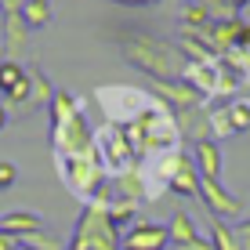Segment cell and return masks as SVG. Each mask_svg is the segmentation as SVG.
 <instances>
[{"instance_id":"22","label":"cell","mask_w":250,"mask_h":250,"mask_svg":"<svg viewBox=\"0 0 250 250\" xmlns=\"http://www.w3.org/2000/svg\"><path fill=\"white\" fill-rule=\"evenodd\" d=\"M15 182H19V167L11 160H0V188H11Z\"/></svg>"},{"instance_id":"14","label":"cell","mask_w":250,"mask_h":250,"mask_svg":"<svg viewBox=\"0 0 250 250\" xmlns=\"http://www.w3.org/2000/svg\"><path fill=\"white\" fill-rule=\"evenodd\" d=\"M19 15H22L25 29H44V25H51V19H55V7H51V0H22Z\"/></svg>"},{"instance_id":"25","label":"cell","mask_w":250,"mask_h":250,"mask_svg":"<svg viewBox=\"0 0 250 250\" xmlns=\"http://www.w3.org/2000/svg\"><path fill=\"white\" fill-rule=\"evenodd\" d=\"M7 120H11V113H7V105H4V102H0V131H4V127H7Z\"/></svg>"},{"instance_id":"2","label":"cell","mask_w":250,"mask_h":250,"mask_svg":"<svg viewBox=\"0 0 250 250\" xmlns=\"http://www.w3.org/2000/svg\"><path fill=\"white\" fill-rule=\"evenodd\" d=\"M47 113H51V152L55 156H76V152L94 149V131H91L87 116H83L80 102L65 87L55 91Z\"/></svg>"},{"instance_id":"20","label":"cell","mask_w":250,"mask_h":250,"mask_svg":"<svg viewBox=\"0 0 250 250\" xmlns=\"http://www.w3.org/2000/svg\"><path fill=\"white\" fill-rule=\"evenodd\" d=\"M22 247H29V250H62V243L58 239H51L47 232H33V236H25V239H19Z\"/></svg>"},{"instance_id":"13","label":"cell","mask_w":250,"mask_h":250,"mask_svg":"<svg viewBox=\"0 0 250 250\" xmlns=\"http://www.w3.org/2000/svg\"><path fill=\"white\" fill-rule=\"evenodd\" d=\"M25 22H22V15H19V4H7V11H4V25H0V37H7V55H11V62H19V51L25 47Z\"/></svg>"},{"instance_id":"11","label":"cell","mask_w":250,"mask_h":250,"mask_svg":"<svg viewBox=\"0 0 250 250\" xmlns=\"http://www.w3.org/2000/svg\"><path fill=\"white\" fill-rule=\"evenodd\" d=\"M192 160H196V170H200L203 182H221V145L214 138L192 145Z\"/></svg>"},{"instance_id":"3","label":"cell","mask_w":250,"mask_h":250,"mask_svg":"<svg viewBox=\"0 0 250 250\" xmlns=\"http://www.w3.org/2000/svg\"><path fill=\"white\" fill-rule=\"evenodd\" d=\"M58 163V174H62L65 188L73 196H80L83 207L87 203H102L105 200V188H109V174L102 167L98 152H76V156H55Z\"/></svg>"},{"instance_id":"5","label":"cell","mask_w":250,"mask_h":250,"mask_svg":"<svg viewBox=\"0 0 250 250\" xmlns=\"http://www.w3.org/2000/svg\"><path fill=\"white\" fill-rule=\"evenodd\" d=\"M94 152H98V160H102V167H105L109 178L131 174V170H138V163H142V156L134 152L127 131L120 124H109V120L94 131Z\"/></svg>"},{"instance_id":"6","label":"cell","mask_w":250,"mask_h":250,"mask_svg":"<svg viewBox=\"0 0 250 250\" xmlns=\"http://www.w3.org/2000/svg\"><path fill=\"white\" fill-rule=\"evenodd\" d=\"M94 98L102 102L109 124H120V127L134 124L145 109L156 105V94H152V91H134V87H98Z\"/></svg>"},{"instance_id":"1","label":"cell","mask_w":250,"mask_h":250,"mask_svg":"<svg viewBox=\"0 0 250 250\" xmlns=\"http://www.w3.org/2000/svg\"><path fill=\"white\" fill-rule=\"evenodd\" d=\"M120 55H124L127 65H134L138 73L152 76L156 83H170V80H182L185 76V55L178 51V44H167L160 37H149V33H131L124 29L116 37Z\"/></svg>"},{"instance_id":"7","label":"cell","mask_w":250,"mask_h":250,"mask_svg":"<svg viewBox=\"0 0 250 250\" xmlns=\"http://www.w3.org/2000/svg\"><path fill=\"white\" fill-rule=\"evenodd\" d=\"M120 250H170V229L160 221L138 218L131 229L120 236Z\"/></svg>"},{"instance_id":"23","label":"cell","mask_w":250,"mask_h":250,"mask_svg":"<svg viewBox=\"0 0 250 250\" xmlns=\"http://www.w3.org/2000/svg\"><path fill=\"white\" fill-rule=\"evenodd\" d=\"M232 229H236V236H239V243H243V250H250V218H239Z\"/></svg>"},{"instance_id":"18","label":"cell","mask_w":250,"mask_h":250,"mask_svg":"<svg viewBox=\"0 0 250 250\" xmlns=\"http://www.w3.org/2000/svg\"><path fill=\"white\" fill-rule=\"evenodd\" d=\"M182 19L188 22V29H192V33H200V29H207V25H210V15H207V7L200 4V0H188V7H185Z\"/></svg>"},{"instance_id":"19","label":"cell","mask_w":250,"mask_h":250,"mask_svg":"<svg viewBox=\"0 0 250 250\" xmlns=\"http://www.w3.org/2000/svg\"><path fill=\"white\" fill-rule=\"evenodd\" d=\"M229 120H232V127H236V134L247 131V127H250V102L247 98L229 102Z\"/></svg>"},{"instance_id":"15","label":"cell","mask_w":250,"mask_h":250,"mask_svg":"<svg viewBox=\"0 0 250 250\" xmlns=\"http://www.w3.org/2000/svg\"><path fill=\"white\" fill-rule=\"evenodd\" d=\"M210 247L214 250H243L236 229H232L229 221H218V218H210Z\"/></svg>"},{"instance_id":"26","label":"cell","mask_w":250,"mask_h":250,"mask_svg":"<svg viewBox=\"0 0 250 250\" xmlns=\"http://www.w3.org/2000/svg\"><path fill=\"white\" fill-rule=\"evenodd\" d=\"M229 4H232V7H236V11H239V7H247V4H250V0H229Z\"/></svg>"},{"instance_id":"17","label":"cell","mask_w":250,"mask_h":250,"mask_svg":"<svg viewBox=\"0 0 250 250\" xmlns=\"http://www.w3.org/2000/svg\"><path fill=\"white\" fill-rule=\"evenodd\" d=\"M22 80H25V69H22L19 62H11V58H7V62H0V94H4V98L19 87Z\"/></svg>"},{"instance_id":"9","label":"cell","mask_w":250,"mask_h":250,"mask_svg":"<svg viewBox=\"0 0 250 250\" xmlns=\"http://www.w3.org/2000/svg\"><path fill=\"white\" fill-rule=\"evenodd\" d=\"M152 94L163 102V105L170 109V113H188V109H200L203 105V94L192 87V83H185V80H170V83H156L152 87Z\"/></svg>"},{"instance_id":"16","label":"cell","mask_w":250,"mask_h":250,"mask_svg":"<svg viewBox=\"0 0 250 250\" xmlns=\"http://www.w3.org/2000/svg\"><path fill=\"white\" fill-rule=\"evenodd\" d=\"M29 80H33V102H37V105H51V98H55L58 87L44 76V69L33 65V69H29Z\"/></svg>"},{"instance_id":"12","label":"cell","mask_w":250,"mask_h":250,"mask_svg":"<svg viewBox=\"0 0 250 250\" xmlns=\"http://www.w3.org/2000/svg\"><path fill=\"white\" fill-rule=\"evenodd\" d=\"M167 229H170V250H185V247H192V243H200V239H203V232L196 229V221L188 218L185 210L170 214Z\"/></svg>"},{"instance_id":"24","label":"cell","mask_w":250,"mask_h":250,"mask_svg":"<svg viewBox=\"0 0 250 250\" xmlns=\"http://www.w3.org/2000/svg\"><path fill=\"white\" fill-rule=\"evenodd\" d=\"M113 4H124V7H149V4H160V0H113Z\"/></svg>"},{"instance_id":"21","label":"cell","mask_w":250,"mask_h":250,"mask_svg":"<svg viewBox=\"0 0 250 250\" xmlns=\"http://www.w3.org/2000/svg\"><path fill=\"white\" fill-rule=\"evenodd\" d=\"M29 98H33V80H29V69H25V80L7 94V105H22V102H29Z\"/></svg>"},{"instance_id":"4","label":"cell","mask_w":250,"mask_h":250,"mask_svg":"<svg viewBox=\"0 0 250 250\" xmlns=\"http://www.w3.org/2000/svg\"><path fill=\"white\" fill-rule=\"evenodd\" d=\"M65 250H120V229L109 221L105 203H87L80 210Z\"/></svg>"},{"instance_id":"8","label":"cell","mask_w":250,"mask_h":250,"mask_svg":"<svg viewBox=\"0 0 250 250\" xmlns=\"http://www.w3.org/2000/svg\"><path fill=\"white\" fill-rule=\"evenodd\" d=\"M200 200H203L207 210H210V218H218V221L243 218V200H239L236 192H229L221 182H203L200 185Z\"/></svg>"},{"instance_id":"27","label":"cell","mask_w":250,"mask_h":250,"mask_svg":"<svg viewBox=\"0 0 250 250\" xmlns=\"http://www.w3.org/2000/svg\"><path fill=\"white\" fill-rule=\"evenodd\" d=\"M0 40H4V37H0Z\"/></svg>"},{"instance_id":"10","label":"cell","mask_w":250,"mask_h":250,"mask_svg":"<svg viewBox=\"0 0 250 250\" xmlns=\"http://www.w3.org/2000/svg\"><path fill=\"white\" fill-rule=\"evenodd\" d=\"M33 232H44V218L33 210H7L0 214V236L7 239H25Z\"/></svg>"}]
</instances>
